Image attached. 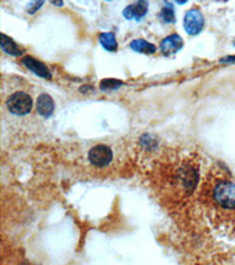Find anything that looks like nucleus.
I'll list each match as a JSON object with an SVG mask.
<instances>
[{
    "instance_id": "1",
    "label": "nucleus",
    "mask_w": 235,
    "mask_h": 265,
    "mask_svg": "<svg viewBox=\"0 0 235 265\" xmlns=\"http://www.w3.org/2000/svg\"><path fill=\"white\" fill-rule=\"evenodd\" d=\"M199 201L208 220L225 229L235 219V183L220 167L208 171L199 190Z\"/></svg>"
},
{
    "instance_id": "2",
    "label": "nucleus",
    "mask_w": 235,
    "mask_h": 265,
    "mask_svg": "<svg viewBox=\"0 0 235 265\" xmlns=\"http://www.w3.org/2000/svg\"><path fill=\"white\" fill-rule=\"evenodd\" d=\"M8 111L15 116H25L32 110V98L25 92H15L6 102Z\"/></svg>"
},
{
    "instance_id": "3",
    "label": "nucleus",
    "mask_w": 235,
    "mask_h": 265,
    "mask_svg": "<svg viewBox=\"0 0 235 265\" xmlns=\"http://www.w3.org/2000/svg\"><path fill=\"white\" fill-rule=\"evenodd\" d=\"M203 25H205V19H203V15L201 12L196 8H192L189 10L185 15L184 19V27L185 31L190 36H196L197 33H200L203 29Z\"/></svg>"
},
{
    "instance_id": "4",
    "label": "nucleus",
    "mask_w": 235,
    "mask_h": 265,
    "mask_svg": "<svg viewBox=\"0 0 235 265\" xmlns=\"http://www.w3.org/2000/svg\"><path fill=\"white\" fill-rule=\"evenodd\" d=\"M113 158L112 150L106 145H96L90 150L89 159L95 166H106Z\"/></svg>"
},
{
    "instance_id": "5",
    "label": "nucleus",
    "mask_w": 235,
    "mask_h": 265,
    "mask_svg": "<svg viewBox=\"0 0 235 265\" xmlns=\"http://www.w3.org/2000/svg\"><path fill=\"white\" fill-rule=\"evenodd\" d=\"M147 11H148V2L147 0H138L136 4L127 6L125 8L122 14L127 20H141L145 17Z\"/></svg>"
},
{
    "instance_id": "6",
    "label": "nucleus",
    "mask_w": 235,
    "mask_h": 265,
    "mask_svg": "<svg viewBox=\"0 0 235 265\" xmlns=\"http://www.w3.org/2000/svg\"><path fill=\"white\" fill-rule=\"evenodd\" d=\"M184 46V40L179 34H172V36L167 37L161 42L160 45V50L161 53L166 57H171V55L175 54V53L180 51Z\"/></svg>"
},
{
    "instance_id": "7",
    "label": "nucleus",
    "mask_w": 235,
    "mask_h": 265,
    "mask_svg": "<svg viewBox=\"0 0 235 265\" xmlns=\"http://www.w3.org/2000/svg\"><path fill=\"white\" fill-rule=\"evenodd\" d=\"M21 63H23L28 70L32 71L34 74H37L38 77L45 78V79H51V72H49V70L47 68L46 65L43 64L42 61L37 60L36 58L31 57V55H26V57L21 59Z\"/></svg>"
},
{
    "instance_id": "8",
    "label": "nucleus",
    "mask_w": 235,
    "mask_h": 265,
    "mask_svg": "<svg viewBox=\"0 0 235 265\" xmlns=\"http://www.w3.org/2000/svg\"><path fill=\"white\" fill-rule=\"evenodd\" d=\"M37 111L40 116L49 117L54 111V102L53 99L46 93H43L38 97L37 101Z\"/></svg>"
},
{
    "instance_id": "9",
    "label": "nucleus",
    "mask_w": 235,
    "mask_h": 265,
    "mask_svg": "<svg viewBox=\"0 0 235 265\" xmlns=\"http://www.w3.org/2000/svg\"><path fill=\"white\" fill-rule=\"evenodd\" d=\"M131 49L138 53L143 54H153L156 51V48L153 44H150L145 39H137L131 43Z\"/></svg>"
},
{
    "instance_id": "10",
    "label": "nucleus",
    "mask_w": 235,
    "mask_h": 265,
    "mask_svg": "<svg viewBox=\"0 0 235 265\" xmlns=\"http://www.w3.org/2000/svg\"><path fill=\"white\" fill-rule=\"evenodd\" d=\"M1 49L5 53H7L9 55H13V57H19L23 53L17 44L9 37L5 36V34H1Z\"/></svg>"
},
{
    "instance_id": "11",
    "label": "nucleus",
    "mask_w": 235,
    "mask_h": 265,
    "mask_svg": "<svg viewBox=\"0 0 235 265\" xmlns=\"http://www.w3.org/2000/svg\"><path fill=\"white\" fill-rule=\"evenodd\" d=\"M99 42L101 44V46L105 50H107L109 52H115L118 49V43L115 39V36L111 32H105L101 33L99 36Z\"/></svg>"
},
{
    "instance_id": "12",
    "label": "nucleus",
    "mask_w": 235,
    "mask_h": 265,
    "mask_svg": "<svg viewBox=\"0 0 235 265\" xmlns=\"http://www.w3.org/2000/svg\"><path fill=\"white\" fill-rule=\"evenodd\" d=\"M160 17L161 19L165 21V23H174L175 21V13H174V8L172 4H168L166 2L164 7H162L161 13H160Z\"/></svg>"
},
{
    "instance_id": "13",
    "label": "nucleus",
    "mask_w": 235,
    "mask_h": 265,
    "mask_svg": "<svg viewBox=\"0 0 235 265\" xmlns=\"http://www.w3.org/2000/svg\"><path fill=\"white\" fill-rule=\"evenodd\" d=\"M124 85V83L117 79H103L100 83V89L102 91H112V90H117L119 87Z\"/></svg>"
},
{
    "instance_id": "14",
    "label": "nucleus",
    "mask_w": 235,
    "mask_h": 265,
    "mask_svg": "<svg viewBox=\"0 0 235 265\" xmlns=\"http://www.w3.org/2000/svg\"><path fill=\"white\" fill-rule=\"evenodd\" d=\"M44 2H45V0H31V1L28 2L27 7H26L27 13L34 14L38 10H40V8H42Z\"/></svg>"
},
{
    "instance_id": "15",
    "label": "nucleus",
    "mask_w": 235,
    "mask_h": 265,
    "mask_svg": "<svg viewBox=\"0 0 235 265\" xmlns=\"http://www.w3.org/2000/svg\"><path fill=\"white\" fill-rule=\"evenodd\" d=\"M51 2L54 6H56V7H60V6L64 5V1H62V0H51Z\"/></svg>"
},
{
    "instance_id": "16",
    "label": "nucleus",
    "mask_w": 235,
    "mask_h": 265,
    "mask_svg": "<svg viewBox=\"0 0 235 265\" xmlns=\"http://www.w3.org/2000/svg\"><path fill=\"white\" fill-rule=\"evenodd\" d=\"M228 61H235V55H232V57L221 59V63H228Z\"/></svg>"
},
{
    "instance_id": "17",
    "label": "nucleus",
    "mask_w": 235,
    "mask_h": 265,
    "mask_svg": "<svg viewBox=\"0 0 235 265\" xmlns=\"http://www.w3.org/2000/svg\"><path fill=\"white\" fill-rule=\"evenodd\" d=\"M175 1H177L178 4L184 5V4H186V2H187V0H175Z\"/></svg>"
},
{
    "instance_id": "18",
    "label": "nucleus",
    "mask_w": 235,
    "mask_h": 265,
    "mask_svg": "<svg viewBox=\"0 0 235 265\" xmlns=\"http://www.w3.org/2000/svg\"><path fill=\"white\" fill-rule=\"evenodd\" d=\"M107 1H109V0H107Z\"/></svg>"
}]
</instances>
